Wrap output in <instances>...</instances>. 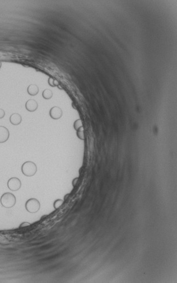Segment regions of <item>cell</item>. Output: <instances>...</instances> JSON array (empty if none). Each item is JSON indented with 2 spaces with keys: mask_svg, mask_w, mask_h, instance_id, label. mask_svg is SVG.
Here are the masks:
<instances>
[{
  "mask_svg": "<svg viewBox=\"0 0 177 283\" xmlns=\"http://www.w3.org/2000/svg\"><path fill=\"white\" fill-rule=\"evenodd\" d=\"M0 202L4 208H12L16 204V198L13 193L8 192L3 194L1 197Z\"/></svg>",
  "mask_w": 177,
  "mask_h": 283,
  "instance_id": "obj_1",
  "label": "cell"
},
{
  "mask_svg": "<svg viewBox=\"0 0 177 283\" xmlns=\"http://www.w3.org/2000/svg\"><path fill=\"white\" fill-rule=\"evenodd\" d=\"M21 172L24 175L31 177L34 176L37 172V166L32 161H26L21 166Z\"/></svg>",
  "mask_w": 177,
  "mask_h": 283,
  "instance_id": "obj_2",
  "label": "cell"
},
{
  "mask_svg": "<svg viewBox=\"0 0 177 283\" xmlns=\"http://www.w3.org/2000/svg\"><path fill=\"white\" fill-rule=\"evenodd\" d=\"M40 208V204L36 198H30L26 203V208L28 212L34 213L38 212Z\"/></svg>",
  "mask_w": 177,
  "mask_h": 283,
  "instance_id": "obj_3",
  "label": "cell"
},
{
  "mask_svg": "<svg viewBox=\"0 0 177 283\" xmlns=\"http://www.w3.org/2000/svg\"><path fill=\"white\" fill-rule=\"evenodd\" d=\"M8 187L10 191H19L21 187V180L16 177H13L8 182Z\"/></svg>",
  "mask_w": 177,
  "mask_h": 283,
  "instance_id": "obj_4",
  "label": "cell"
},
{
  "mask_svg": "<svg viewBox=\"0 0 177 283\" xmlns=\"http://www.w3.org/2000/svg\"><path fill=\"white\" fill-rule=\"evenodd\" d=\"M50 116L54 120H58L62 116V111L58 107L54 106L50 111Z\"/></svg>",
  "mask_w": 177,
  "mask_h": 283,
  "instance_id": "obj_5",
  "label": "cell"
},
{
  "mask_svg": "<svg viewBox=\"0 0 177 283\" xmlns=\"http://www.w3.org/2000/svg\"><path fill=\"white\" fill-rule=\"evenodd\" d=\"M10 137L9 129L4 126H0V143L8 141Z\"/></svg>",
  "mask_w": 177,
  "mask_h": 283,
  "instance_id": "obj_6",
  "label": "cell"
},
{
  "mask_svg": "<svg viewBox=\"0 0 177 283\" xmlns=\"http://www.w3.org/2000/svg\"><path fill=\"white\" fill-rule=\"evenodd\" d=\"M38 107V104L35 100L30 99L26 101V110L29 112L35 111Z\"/></svg>",
  "mask_w": 177,
  "mask_h": 283,
  "instance_id": "obj_7",
  "label": "cell"
},
{
  "mask_svg": "<svg viewBox=\"0 0 177 283\" xmlns=\"http://www.w3.org/2000/svg\"><path fill=\"white\" fill-rule=\"evenodd\" d=\"M22 117L18 113L13 114L10 117V122L13 125H18L21 124Z\"/></svg>",
  "mask_w": 177,
  "mask_h": 283,
  "instance_id": "obj_8",
  "label": "cell"
},
{
  "mask_svg": "<svg viewBox=\"0 0 177 283\" xmlns=\"http://www.w3.org/2000/svg\"><path fill=\"white\" fill-rule=\"evenodd\" d=\"M28 93L32 96H36L39 93V88L37 85L32 84L27 88Z\"/></svg>",
  "mask_w": 177,
  "mask_h": 283,
  "instance_id": "obj_9",
  "label": "cell"
},
{
  "mask_svg": "<svg viewBox=\"0 0 177 283\" xmlns=\"http://www.w3.org/2000/svg\"><path fill=\"white\" fill-rule=\"evenodd\" d=\"M53 96V93L50 89H44L42 93V97L45 100H50Z\"/></svg>",
  "mask_w": 177,
  "mask_h": 283,
  "instance_id": "obj_10",
  "label": "cell"
},
{
  "mask_svg": "<svg viewBox=\"0 0 177 283\" xmlns=\"http://www.w3.org/2000/svg\"><path fill=\"white\" fill-rule=\"evenodd\" d=\"M82 121L80 119H78V120H77L75 121L74 126L75 129L76 130H77L78 129H80V128L82 127Z\"/></svg>",
  "mask_w": 177,
  "mask_h": 283,
  "instance_id": "obj_11",
  "label": "cell"
},
{
  "mask_svg": "<svg viewBox=\"0 0 177 283\" xmlns=\"http://www.w3.org/2000/svg\"><path fill=\"white\" fill-rule=\"evenodd\" d=\"M77 135L78 137L79 138L81 139H84V135L82 127H81V128H80V129H78V132L77 133Z\"/></svg>",
  "mask_w": 177,
  "mask_h": 283,
  "instance_id": "obj_12",
  "label": "cell"
},
{
  "mask_svg": "<svg viewBox=\"0 0 177 283\" xmlns=\"http://www.w3.org/2000/svg\"><path fill=\"white\" fill-rule=\"evenodd\" d=\"M63 203V201L61 200H56L54 202V207L55 208H58L60 207Z\"/></svg>",
  "mask_w": 177,
  "mask_h": 283,
  "instance_id": "obj_13",
  "label": "cell"
},
{
  "mask_svg": "<svg viewBox=\"0 0 177 283\" xmlns=\"http://www.w3.org/2000/svg\"><path fill=\"white\" fill-rule=\"evenodd\" d=\"M48 84L51 86V87H54L55 86H54V79L53 78H50L48 79Z\"/></svg>",
  "mask_w": 177,
  "mask_h": 283,
  "instance_id": "obj_14",
  "label": "cell"
},
{
  "mask_svg": "<svg viewBox=\"0 0 177 283\" xmlns=\"http://www.w3.org/2000/svg\"><path fill=\"white\" fill-rule=\"evenodd\" d=\"M5 116V112L4 110L2 108H0V119H2Z\"/></svg>",
  "mask_w": 177,
  "mask_h": 283,
  "instance_id": "obj_15",
  "label": "cell"
},
{
  "mask_svg": "<svg viewBox=\"0 0 177 283\" xmlns=\"http://www.w3.org/2000/svg\"><path fill=\"white\" fill-rule=\"evenodd\" d=\"M31 225L30 223L29 222H22L21 224V225H20V228H22V227H26V226H28L29 225Z\"/></svg>",
  "mask_w": 177,
  "mask_h": 283,
  "instance_id": "obj_16",
  "label": "cell"
},
{
  "mask_svg": "<svg viewBox=\"0 0 177 283\" xmlns=\"http://www.w3.org/2000/svg\"><path fill=\"white\" fill-rule=\"evenodd\" d=\"M58 84H59V83H58V82L57 81V80L54 79V86H55V87H56V86H58Z\"/></svg>",
  "mask_w": 177,
  "mask_h": 283,
  "instance_id": "obj_17",
  "label": "cell"
},
{
  "mask_svg": "<svg viewBox=\"0 0 177 283\" xmlns=\"http://www.w3.org/2000/svg\"><path fill=\"white\" fill-rule=\"evenodd\" d=\"M1 67H2V63L0 61V69H1Z\"/></svg>",
  "mask_w": 177,
  "mask_h": 283,
  "instance_id": "obj_18",
  "label": "cell"
}]
</instances>
